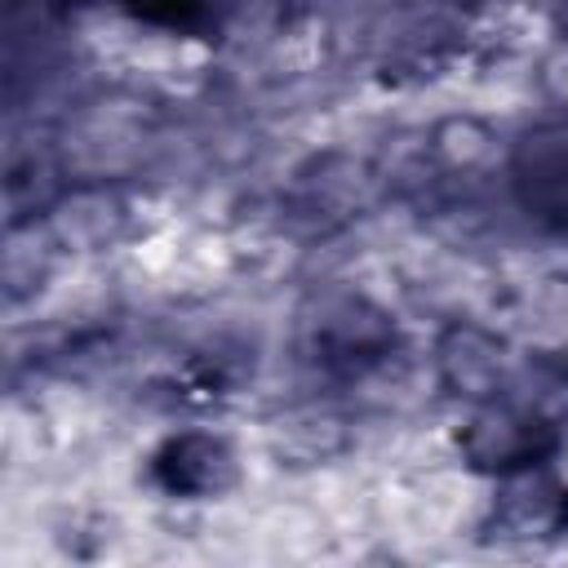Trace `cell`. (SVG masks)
I'll list each match as a JSON object with an SVG mask.
<instances>
[{"label": "cell", "instance_id": "obj_3", "mask_svg": "<svg viewBox=\"0 0 568 568\" xmlns=\"http://www.w3.org/2000/svg\"><path fill=\"white\" fill-rule=\"evenodd\" d=\"M439 368H444L448 386H457L462 395H497V386L506 377V359H501L497 342L479 328H453L439 346Z\"/></svg>", "mask_w": 568, "mask_h": 568}, {"label": "cell", "instance_id": "obj_2", "mask_svg": "<svg viewBox=\"0 0 568 568\" xmlns=\"http://www.w3.org/2000/svg\"><path fill=\"white\" fill-rule=\"evenodd\" d=\"M151 475L169 497H213L231 484L235 457H231L226 439H217L209 430H186L155 448Z\"/></svg>", "mask_w": 568, "mask_h": 568}, {"label": "cell", "instance_id": "obj_1", "mask_svg": "<svg viewBox=\"0 0 568 568\" xmlns=\"http://www.w3.org/2000/svg\"><path fill=\"white\" fill-rule=\"evenodd\" d=\"M462 453L475 470L519 475V470H537L555 453V430L541 417L524 413V408L493 404V408H484L479 417L466 422Z\"/></svg>", "mask_w": 568, "mask_h": 568}]
</instances>
